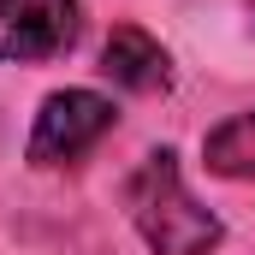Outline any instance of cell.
Masks as SVG:
<instances>
[{"label":"cell","mask_w":255,"mask_h":255,"mask_svg":"<svg viewBox=\"0 0 255 255\" xmlns=\"http://www.w3.org/2000/svg\"><path fill=\"white\" fill-rule=\"evenodd\" d=\"M119 202H125V220L136 226V238L148 244V255H214L226 244V220L190 196L178 148H148L125 172Z\"/></svg>","instance_id":"6da1fadb"},{"label":"cell","mask_w":255,"mask_h":255,"mask_svg":"<svg viewBox=\"0 0 255 255\" xmlns=\"http://www.w3.org/2000/svg\"><path fill=\"white\" fill-rule=\"evenodd\" d=\"M113 125H119V107H113L101 89H54V95H42V107H36L24 160H30L36 172L77 166Z\"/></svg>","instance_id":"7a4b0ae2"},{"label":"cell","mask_w":255,"mask_h":255,"mask_svg":"<svg viewBox=\"0 0 255 255\" xmlns=\"http://www.w3.org/2000/svg\"><path fill=\"white\" fill-rule=\"evenodd\" d=\"M77 0H0V65H42L77 48Z\"/></svg>","instance_id":"3957f363"},{"label":"cell","mask_w":255,"mask_h":255,"mask_svg":"<svg viewBox=\"0 0 255 255\" xmlns=\"http://www.w3.org/2000/svg\"><path fill=\"white\" fill-rule=\"evenodd\" d=\"M101 77L125 95H160L172 89V54L142 24H113V36L101 42Z\"/></svg>","instance_id":"277c9868"},{"label":"cell","mask_w":255,"mask_h":255,"mask_svg":"<svg viewBox=\"0 0 255 255\" xmlns=\"http://www.w3.org/2000/svg\"><path fill=\"white\" fill-rule=\"evenodd\" d=\"M202 166L214 178H232V184H255V107L220 119V125L202 136Z\"/></svg>","instance_id":"5b68a950"},{"label":"cell","mask_w":255,"mask_h":255,"mask_svg":"<svg viewBox=\"0 0 255 255\" xmlns=\"http://www.w3.org/2000/svg\"><path fill=\"white\" fill-rule=\"evenodd\" d=\"M250 24H255V0H250Z\"/></svg>","instance_id":"8992f818"}]
</instances>
